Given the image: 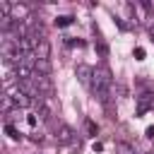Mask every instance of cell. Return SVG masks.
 Wrapping results in <instances>:
<instances>
[{"instance_id":"obj_3","label":"cell","mask_w":154,"mask_h":154,"mask_svg":"<svg viewBox=\"0 0 154 154\" xmlns=\"http://www.w3.org/2000/svg\"><path fill=\"white\" fill-rule=\"evenodd\" d=\"M55 142L58 144H75V130L65 123H60L55 128Z\"/></svg>"},{"instance_id":"obj_12","label":"cell","mask_w":154,"mask_h":154,"mask_svg":"<svg viewBox=\"0 0 154 154\" xmlns=\"http://www.w3.org/2000/svg\"><path fill=\"white\" fill-rule=\"evenodd\" d=\"M84 128H87V132H89L91 137L99 132V128H96V123H94V120H87V123H84Z\"/></svg>"},{"instance_id":"obj_6","label":"cell","mask_w":154,"mask_h":154,"mask_svg":"<svg viewBox=\"0 0 154 154\" xmlns=\"http://www.w3.org/2000/svg\"><path fill=\"white\" fill-rule=\"evenodd\" d=\"M34 55H36V60H51V43L43 38L38 46H36V51H34Z\"/></svg>"},{"instance_id":"obj_11","label":"cell","mask_w":154,"mask_h":154,"mask_svg":"<svg viewBox=\"0 0 154 154\" xmlns=\"http://www.w3.org/2000/svg\"><path fill=\"white\" fill-rule=\"evenodd\" d=\"M96 51H99V55H101V58H106V55H108V46H106L101 38H96Z\"/></svg>"},{"instance_id":"obj_10","label":"cell","mask_w":154,"mask_h":154,"mask_svg":"<svg viewBox=\"0 0 154 154\" xmlns=\"http://www.w3.org/2000/svg\"><path fill=\"white\" fill-rule=\"evenodd\" d=\"M70 24H72V17H70V14L55 17V26H70Z\"/></svg>"},{"instance_id":"obj_8","label":"cell","mask_w":154,"mask_h":154,"mask_svg":"<svg viewBox=\"0 0 154 154\" xmlns=\"http://www.w3.org/2000/svg\"><path fill=\"white\" fill-rule=\"evenodd\" d=\"M5 135H7L10 140H22V132H19L12 123H7V125H5Z\"/></svg>"},{"instance_id":"obj_4","label":"cell","mask_w":154,"mask_h":154,"mask_svg":"<svg viewBox=\"0 0 154 154\" xmlns=\"http://www.w3.org/2000/svg\"><path fill=\"white\" fill-rule=\"evenodd\" d=\"M75 75H77V79H79L84 87L91 89V82H94V67H89V65H77Z\"/></svg>"},{"instance_id":"obj_15","label":"cell","mask_w":154,"mask_h":154,"mask_svg":"<svg viewBox=\"0 0 154 154\" xmlns=\"http://www.w3.org/2000/svg\"><path fill=\"white\" fill-rule=\"evenodd\" d=\"M144 135H147V137H149V140H154V125H149V128H147V130H144Z\"/></svg>"},{"instance_id":"obj_1","label":"cell","mask_w":154,"mask_h":154,"mask_svg":"<svg viewBox=\"0 0 154 154\" xmlns=\"http://www.w3.org/2000/svg\"><path fill=\"white\" fill-rule=\"evenodd\" d=\"M91 94H94L101 103H106V101L111 99V94H113V77H111V70H108L106 65H101V67L94 70Z\"/></svg>"},{"instance_id":"obj_9","label":"cell","mask_w":154,"mask_h":154,"mask_svg":"<svg viewBox=\"0 0 154 154\" xmlns=\"http://www.w3.org/2000/svg\"><path fill=\"white\" fill-rule=\"evenodd\" d=\"M116 154H135V149L128 142H116Z\"/></svg>"},{"instance_id":"obj_7","label":"cell","mask_w":154,"mask_h":154,"mask_svg":"<svg viewBox=\"0 0 154 154\" xmlns=\"http://www.w3.org/2000/svg\"><path fill=\"white\" fill-rule=\"evenodd\" d=\"M12 103H14L12 96H10L7 91H2V96H0V108H2V113H10V111H12Z\"/></svg>"},{"instance_id":"obj_14","label":"cell","mask_w":154,"mask_h":154,"mask_svg":"<svg viewBox=\"0 0 154 154\" xmlns=\"http://www.w3.org/2000/svg\"><path fill=\"white\" fill-rule=\"evenodd\" d=\"M135 58L142 60V58H144V48H135Z\"/></svg>"},{"instance_id":"obj_13","label":"cell","mask_w":154,"mask_h":154,"mask_svg":"<svg viewBox=\"0 0 154 154\" xmlns=\"http://www.w3.org/2000/svg\"><path fill=\"white\" fill-rule=\"evenodd\" d=\"M26 120H29V125H31V128H36V125H38V118H36L34 113H31V116H26Z\"/></svg>"},{"instance_id":"obj_2","label":"cell","mask_w":154,"mask_h":154,"mask_svg":"<svg viewBox=\"0 0 154 154\" xmlns=\"http://www.w3.org/2000/svg\"><path fill=\"white\" fill-rule=\"evenodd\" d=\"M5 91L12 96V101H14V106H19V108H26V106H31L34 103V99L17 84V87H5Z\"/></svg>"},{"instance_id":"obj_5","label":"cell","mask_w":154,"mask_h":154,"mask_svg":"<svg viewBox=\"0 0 154 154\" xmlns=\"http://www.w3.org/2000/svg\"><path fill=\"white\" fill-rule=\"evenodd\" d=\"M152 106H154V94L152 91H144V94L137 96V116H144Z\"/></svg>"}]
</instances>
